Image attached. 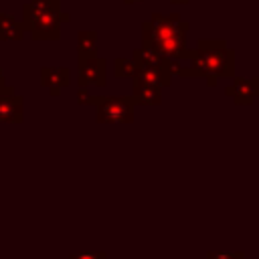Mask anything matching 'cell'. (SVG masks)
<instances>
[{
    "label": "cell",
    "mask_w": 259,
    "mask_h": 259,
    "mask_svg": "<svg viewBox=\"0 0 259 259\" xmlns=\"http://www.w3.org/2000/svg\"><path fill=\"white\" fill-rule=\"evenodd\" d=\"M186 30H188V22L180 20L176 12L172 14L154 12L152 18L144 22V30H142L144 47L172 61L192 59L194 49H186V42H184Z\"/></svg>",
    "instance_id": "cell-1"
},
{
    "label": "cell",
    "mask_w": 259,
    "mask_h": 259,
    "mask_svg": "<svg viewBox=\"0 0 259 259\" xmlns=\"http://www.w3.org/2000/svg\"><path fill=\"white\" fill-rule=\"evenodd\" d=\"M192 65L180 67V77H204L208 85H214L219 77H231L235 71L233 51L223 40H200L192 53Z\"/></svg>",
    "instance_id": "cell-2"
},
{
    "label": "cell",
    "mask_w": 259,
    "mask_h": 259,
    "mask_svg": "<svg viewBox=\"0 0 259 259\" xmlns=\"http://www.w3.org/2000/svg\"><path fill=\"white\" fill-rule=\"evenodd\" d=\"M95 119L99 123H132L136 101L132 95H93Z\"/></svg>",
    "instance_id": "cell-3"
},
{
    "label": "cell",
    "mask_w": 259,
    "mask_h": 259,
    "mask_svg": "<svg viewBox=\"0 0 259 259\" xmlns=\"http://www.w3.org/2000/svg\"><path fill=\"white\" fill-rule=\"evenodd\" d=\"M71 16L59 8L47 10L24 24V30H28L38 40H57L61 36V22H67Z\"/></svg>",
    "instance_id": "cell-4"
},
{
    "label": "cell",
    "mask_w": 259,
    "mask_h": 259,
    "mask_svg": "<svg viewBox=\"0 0 259 259\" xmlns=\"http://www.w3.org/2000/svg\"><path fill=\"white\" fill-rule=\"evenodd\" d=\"M79 87H105V61L97 55L79 57Z\"/></svg>",
    "instance_id": "cell-5"
},
{
    "label": "cell",
    "mask_w": 259,
    "mask_h": 259,
    "mask_svg": "<svg viewBox=\"0 0 259 259\" xmlns=\"http://www.w3.org/2000/svg\"><path fill=\"white\" fill-rule=\"evenodd\" d=\"M0 121L20 123L22 121V97L12 91V87H0Z\"/></svg>",
    "instance_id": "cell-6"
},
{
    "label": "cell",
    "mask_w": 259,
    "mask_h": 259,
    "mask_svg": "<svg viewBox=\"0 0 259 259\" xmlns=\"http://www.w3.org/2000/svg\"><path fill=\"white\" fill-rule=\"evenodd\" d=\"M40 83L49 89L51 95H59L61 89L69 87L71 71L67 67H42L40 69Z\"/></svg>",
    "instance_id": "cell-7"
},
{
    "label": "cell",
    "mask_w": 259,
    "mask_h": 259,
    "mask_svg": "<svg viewBox=\"0 0 259 259\" xmlns=\"http://www.w3.org/2000/svg\"><path fill=\"white\" fill-rule=\"evenodd\" d=\"M227 95L233 97L237 103H251L257 95H259V79L247 81V79H235L233 85H229Z\"/></svg>",
    "instance_id": "cell-8"
},
{
    "label": "cell",
    "mask_w": 259,
    "mask_h": 259,
    "mask_svg": "<svg viewBox=\"0 0 259 259\" xmlns=\"http://www.w3.org/2000/svg\"><path fill=\"white\" fill-rule=\"evenodd\" d=\"M132 81H134V79H132ZM132 97H134L136 103H146V105H158V103L162 101L160 87L148 85V83H142V81H134Z\"/></svg>",
    "instance_id": "cell-9"
},
{
    "label": "cell",
    "mask_w": 259,
    "mask_h": 259,
    "mask_svg": "<svg viewBox=\"0 0 259 259\" xmlns=\"http://www.w3.org/2000/svg\"><path fill=\"white\" fill-rule=\"evenodd\" d=\"M24 36V26L14 16L0 12V40H20Z\"/></svg>",
    "instance_id": "cell-10"
},
{
    "label": "cell",
    "mask_w": 259,
    "mask_h": 259,
    "mask_svg": "<svg viewBox=\"0 0 259 259\" xmlns=\"http://www.w3.org/2000/svg\"><path fill=\"white\" fill-rule=\"evenodd\" d=\"M97 49V34L93 30L79 32V57H93Z\"/></svg>",
    "instance_id": "cell-11"
},
{
    "label": "cell",
    "mask_w": 259,
    "mask_h": 259,
    "mask_svg": "<svg viewBox=\"0 0 259 259\" xmlns=\"http://www.w3.org/2000/svg\"><path fill=\"white\" fill-rule=\"evenodd\" d=\"M136 73V63L134 59H115V75L117 77H134Z\"/></svg>",
    "instance_id": "cell-12"
},
{
    "label": "cell",
    "mask_w": 259,
    "mask_h": 259,
    "mask_svg": "<svg viewBox=\"0 0 259 259\" xmlns=\"http://www.w3.org/2000/svg\"><path fill=\"white\" fill-rule=\"evenodd\" d=\"M77 101H79V105H89V103L93 101V95L89 93V87H79V91H77Z\"/></svg>",
    "instance_id": "cell-13"
},
{
    "label": "cell",
    "mask_w": 259,
    "mask_h": 259,
    "mask_svg": "<svg viewBox=\"0 0 259 259\" xmlns=\"http://www.w3.org/2000/svg\"><path fill=\"white\" fill-rule=\"evenodd\" d=\"M206 259H243V255L241 253H237V255H233V253H208Z\"/></svg>",
    "instance_id": "cell-14"
},
{
    "label": "cell",
    "mask_w": 259,
    "mask_h": 259,
    "mask_svg": "<svg viewBox=\"0 0 259 259\" xmlns=\"http://www.w3.org/2000/svg\"><path fill=\"white\" fill-rule=\"evenodd\" d=\"M71 259H105L103 253H85V255H71Z\"/></svg>",
    "instance_id": "cell-15"
},
{
    "label": "cell",
    "mask_w": 259,
    "mask_h": 259,
    "mask_svg": "<svg viewBox=\"0 0 259 259\" xmlns=\"http://www.w3.org/2000/svg\"><path fill=\"white\" fill-rule=\"evenodd\" d=\"M0 87H4V71H2V67H0Z\"/></svg>",
    "instance_id": "cell-16"
},
{
    "label": "cell",
    "mask_w": 259,
    "mask_h": 259,
    "mask_svg": "<svg viewBox=\"0 0 259 259\" xmlns=\"http://www.w3.org/2000/svg\"><path fill=\"white\" fill-rule=\"evenodd\" d=\"M170 2H172V4H176V2H178V4H184V2H188V0H170Z\"/></svg>",
    "instance_id": "cell-17"
},
{
    "label": "cell",
    "mask_w": 259,
    "mask_h": 259,
    "mask_svg": "<svg viewBox=\"0 0 259 259\" xmlns=\"http://www.w3.org/2000/svg\"><path fill=\"white\" fill-rule=\"evenodd\" d=\"M125 4H134V2H140V0H123Z\"/></svg>",
    "instance_id": "cell-18"
}]
</instances>
